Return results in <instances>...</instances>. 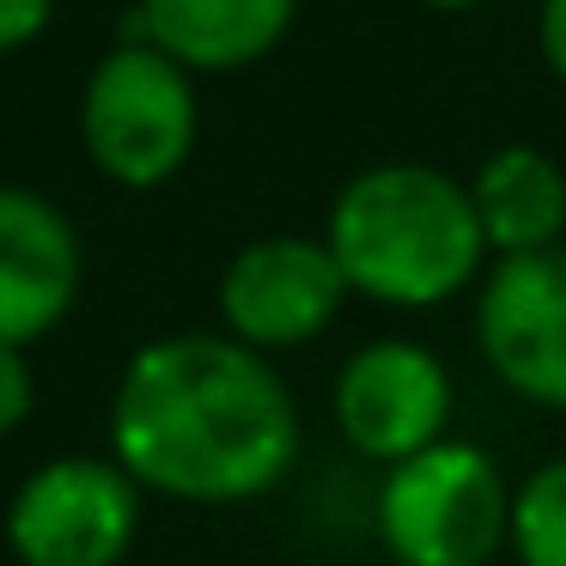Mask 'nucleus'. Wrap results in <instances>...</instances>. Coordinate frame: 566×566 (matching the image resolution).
Listing matches in <instances>:
<instances>
[{"label":"nucleus","instance_id":"11","mask_svg":"<svg viewBox=\"0 0 566 566\" xmlns=\"http://www.w3.org/2000/svg\"><path fill=\"white\" fill-rule=\"evenodd\" d=\"M469 201H475L493 262L566 244V165L530 140L488 153L469 177Z\"/></svg>","mask_w":566,"mask_h":566},{"label":"nucleus","instance_id":"8","mask_svg":"<svg viewBox=\"0 0 566 566\" xmlns=\"http://www.w3.org/2000/svg\"><path fill=\"white\" fill-rule=\"evenodd\" d=\"M475 347L512 396L566 415V244L481 274Z\"/></svg>","mask_w":566,"mask_h":566},{"label":"nucleus","instance_id":"10","mask_svg":"<svg viewBox=\"0 0 566 566\" xmlns=\"http://www.w3.org/2000/svg\"><path fill=\"white\" fill-rule=\"evenodd\" d=\"M305 0H140L128 38L165 50L189 74H238L286 43Z\"/></svg>","mask_w":566,"mask_h":566},{"label":"nucleus","instance_id":"16","mask_svg":"<svg viewBox=\"0 0 566 566\" xmlns=\"http://www.w3.org/2000/svg\"><path fill=\"white\" fill-rule=\"evenodd\" d=\"M415 7H427V13H469L481 0H415Z\"/></svg>","mask_w":566,"mask_h":566},{"label":"nucleus","instance_id":"15","mask_svg":"<svg viewBox=\"0 0 566 566\" xmlns=\"http://www.w3.org/2000/svg\"><path fill=\"white\" fill-rule=\"evenodd\" d=\"M536 50L548 62V74L566 86V0H542L536 7Z\"/></svg>","mask_w":566,"mask_h":566},{"label":"nucleus","instance_id":"6","mask_svg":"<svg viewBox=\"0 0 566 566\" xmlns=\"http://www.w3.org/2000/svg\"><path fill=\"white\" fill-rule=\"evenodd\" d=\"M335 427L366 463H408V457L432 451L451 439V408L457 384L432 347L408 342V335H378V342L354 347L347 366L335 371Z\"/></svg>","mask_w":566,"mask_h":566},{"label":"nucleus","instance_id":"3","mask_svg":"<svg viewBox=\"0 0 566 566\" xmlns=\"http://www.w3.org/2000/svg\"><path fill=\"white\" fill-rule=\"evenodd\" d=\"M512 481L481 444L439 439L384 469L378 542L396 566H488L512 548Z\"/></svg>","mask_w":566,"mask_h":566},{"label":"nucleus","instance_id":"5","mask_svg":"<svg viewBox=\"0 0 566 566\" xmlns=\"http://www.w3.org/2000/svg\"><path fill=\"white\" fill-rule=\"evenodd\" d=\"M140 536V481L116 457H55L19 481L7 548L19 566H123Z\"/></svg>","mask_w":566,"mask_h":566},{"label":"nucleus","instance_id":"1","mask_svg":"<svg viewBox=\"0 0 566 566\" xmlns=\"http://www.w3.org/2000/svg\"><path fill=\"white\" fill-rule=\"evenodd\" d=\"M298 444L305 420L286 378L226 329L147 342L111 396V457L165 500H262L293 475Z\"/></svg>","mask_w":566,"mask_h":566},{"label":"nucleus","instance_id":"14","mask_svg":"<svg viewBox=\"0 0 566 566\" xmlns=\"http://www.w3.org/2000/svg\"><path fill=\"white\" fill-rule=\"evenodd\" d=\"M50 19H55V0H0V55L38 43L50 31Z\"/></svg>","mask_w":566,"mask_h":566},{"label":"nucleus","instance_id":"4","mask_svg":"<svg viewBox=\"0 0 566 566\" xmlns=\"http://www.w3.org/2000/svg\"><path fill=\"white\" fill-rule=\"evenodd\" d=\"M201 135L196 74L140 38H123L80 92L86 159L123 189H165Z\"/></svg>","mask_w":566,"mask_h":566},{"label":"nucleus","instance_id":"2","mask_svg":"<svg viewBox=\"0 0 566 566\" xmlns=\"http://www.w3.org/2000/svg\"><path fill=\"white\" fill-rule=\"evenodd\" d=\"M323 244L359 298L396 311L444 305L493 269L469 184L420 159H384L347 177L329 201Z\"/></svg>","mask_w":566,"mask_h":566},{"label":"nucleus","instance_id":"7","mask_svg":"<svg viewBox=\"0 0 566 566\" xmlns=\"http://www.w3.org/2000/svg\"><path fill=\"white\" fill-rule=\"evenodd\" d=\"M347 274L323 238L305 232H269L244 244L220 274V323L232 342L256 354L305 347L342 317L347 305Z\"/></svg>","mask_w":566,"mask_h":566},{"label":"nucleus","instance_id":"12","mask_svg":"<svg viewBox=\"0 0 566 566\" xmlns=\"http://www.w3.org/2000/svg\"><path fill=\"white\" fill-rule=\"evenodd\" d=\"M517 566H566V457L536 463L512 493Z\"/></svg>","mask_w":566,"mask_h":566},{"label":"nucleus","instance_id":"13","mask_svg":"<svg viewBox=\"0 0 566 566\" xmlns=\"http://www.w3.org/2000/svg\"><path fill=\"white\" fill-rule=\"evenodd\" d=\"M38 402V378L25 366V347H0V439H13Z\"/></svg>","mask_w":566,"mask_h":566},{"label":"nucleus","instance_id":"9","mask_svg":"<svg viewBox=\"0 0 566 566\" xmlns=\"http://www.w3.org/2000/svg\"><path fill=\"white\" fill-rule=\"evenodd\" d=\"M86 250L50 196L0 184V347H31L74 311Z\"/></svg>","mask_w":566,"mask_h":566}]
</instances>
